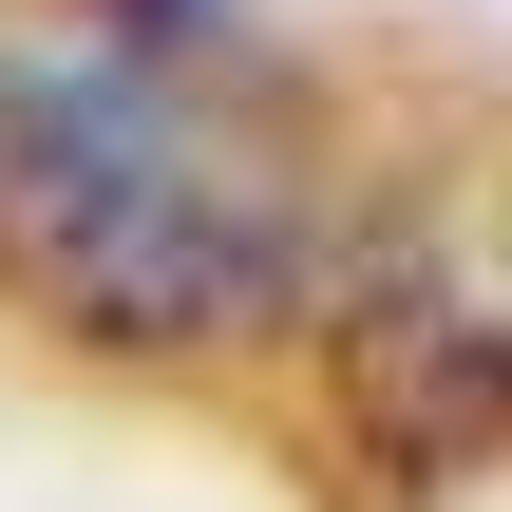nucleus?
Listing matches in <instances>:
<instances>
[{
	"label": "nucleus",
	"mask_w": 512,
	"mask_h": 512,
	"mask_svg": "<svg viewBox=\"0 0 512 512\" xmlns=\"http://www.w3.org/2000/svg\"><path fill=\"white\" fill-rule=\"evenodd\" d=\"M0 285L57 342H247L323 285V133L209 19L38 0L0 19Z\"/></svg>",
	"instance_id": "f257e3e1"
},
{
	"label": "nucleus",
	"mask_w": 512,
	"mask_h": 512,
	"mask_svg": "<svg viewBox=\"0 0 512 512\" xmlns=\"http://www.w3.org/2000/svg\"><path fill=\"white\" fill-rule=\"evenodd\" d=\"M342 418L380 475H475L512 456V209L418 228L342 285Z\"/></svg>",
	"instance_id": "f03ea898"
},
{
	"label": "nucleus",
	"mask_w": 512,
	"mask_h": 512,
	"mask_svg": "<svg viewBox=\"0 0 512 512\" xmlns=\"http://www.w3.org/2000/svg\"><path fill=\"white\" fill-rule=\"evenodd\" d=\"M114 19H209V0H114Z\"/></svg>",
	"instance_id": "7ed1b4c3"
}]
</instances>
